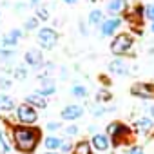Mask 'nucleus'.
<instances>
[{"mask_svg":"<svg viewBox=\"0 0 154 154\" xmlns=\"http://www.w3.org/2000/svg\"><path fill=\"white\" fill-rule=\"evenodd\" d=\"M8 132L11 136L13 147L22 154H33L42 141V129L36 125H22L8 122Z\"/></svg>","mask_w":154,"mask_h":154,"instance_id":"obj_1","label":"nucleus"},{"mask_svg":"<svg viewBox=\"0 0 154 154\" xmlns=\"http://www.w3.org/2000/svg\"><path fill=\"white\" fill-rule=\"evenodd\" d=\"M105 134L111 140V147H122V145H132L134 141V129H131L123 122H111L105 125Z\"/></svg>","mask_w":154,"mask_h":154,"instance_id":"obj_2","label":"nucleus"},{"mask_svg":"<svg viewBox=\"0 0 154 154\" xmlns=\"http://www.w3.org/2000/svg\"><path fill=\"white\" fill-rule=\"evenodd\" d=\"M132 45H134V36L131 33H118L112 36L109 49L114 56H125L131 53Z\"/></svg>","mask_w":154,"mask_h":154,"instance_id":"obj_3","label":"nucleus"},{"mask_svg":"<svg viewBox=\"0 0 154 154\" xmlns=\"http://www.w3.org/2000/svg\"><path fill=\"white\" fill-rule=\"evenodd\" d=\"M60 40V35L54 27H40L38 29V35H36V42H38V47L42 51H51Z\"/></svg>","mask_w":154,"mask_h":154,"instance_id":"obj_4","label":"nucleus"},{"mask_svg":"<svg viewBox=\"0 0 154 154\" xmlns=\"http://www.w3.org/2000/svg\"><path fill=\"white\" fill-rule=\"evenodd\" d=\"M15 118H17V123H22V125H36V122H38V111L35 107H31L29 103L22 102L15 109Z\"/></svg>","mask_w":154,"mask_h":154,"instance_id":"obj_5","label":"nucleus"},{"mask_svg":"<svg viewBox=\"0 0 154 154\" xmlns=\"http://www.w3.org/2000/svg\"><path fill=\"white\" fill-rule=\"evenodd\" d=\"M131 94L140 100H154V82H134L131 85Z\"/></svg>","mask_w":154,"mask_h":154,"instance_id":"obj_6","label":"nucleus"},{"mask_svg":"<svg viewBox=\"0 0 154 154\" xmlns=\"http://www.w3.org/2000/svg\"><path fill=\"white\" fill-rule=\"evenodd\" d=\"M84 114H85V109L82 105H78V103H69L60 112V116H62L63 122H76V120H80Z\"/></svg>","mask_w":154,"mask_h":154,"instance_id":"obj_7","label":"nucleus"},{"mask_svg":"<svg viewBox=\"0 0 154 154\" xmlns=\"http://www.w3.org/2000/svg\"><path fill=\"white\" fill-rule=\"evenodd\" d=\"M122 22H123V20H122L120 17H109V18H105V20L100 24V35L105 36V38L114 36V33L120 29Z\"/></svg>","mask_w":154,"mask_h":154,"instance_id":"obj_8","label":"nucleus"},{"mask_svg":"<svg viewBox=\"0 0 154 154\" xmlns=\"http://www.w3.org/2000/svg\"><path fill=\"white\" fill-rule=\"evenodd\" d=\"M24 63L29 65V67H36V69H38V67L44 63V53H42V49H40V47H31V49H27L26 54H24Z\"/></svg>","mask_w":154,"mask_h":154,"instance_id":"obj_9","label":"nucleus"},{"mask_svg":"<svg viewBox=\"0 0 154 154\" xmlns=\"http://www.w3.org/2000/svg\"><path fill=\"white\" fill-rule=\"evenodd\" d=\"M152 131H154V120H152L150 116H143V118H138V120L134 122V132H136V134L149 136Z\"/></svg>","mask_w":154,"mask_h":154,"instance_id":"obj_10","label":"nucleus"},{"mask_svg":"<svg viewBox=\"0 0 154 154\" xmlns=\"http://www.w3.org/2000/svg\"><path fill=\"white\" fill-rule=\"evenodd\" d=\"M91 145H93V150L105 154V152H107V149L111 147V140H109V136H107V134L96 132V134H93V138H91Z\"/></svg>","mask_w":154,"mask_h":154,"instance_id":"obj_11","label":"nucleus"},{"mask_svg":"<svg viewBox=\"0 0 154 154\" xmlns=\"http://www.w3.org/2000/svg\"><path fill=\"white\" fill-rule=\"evenodd\" d=\"M109 72L111 74H118V76H123V74H129V63L123 60V58H114L109 62L107 65Z\"/></svg>","mask_w":154,"mask_h":154,"instance_id":"obj_12","label":"nucleus"},{"mask_svg":"<svg viewBox=\"0 0 154 154\" xmlns=\"http://www.w3.org/2000/svg\"><path fill=\"white\" fill-rule=\"evenodd\" d=\"M105 9L111 17H118V15H122L129 9V4H127V0H109Z\"/></svg>","mask_w":154,"mask_h":154,"instance_id":"obj_13","label":"nucleus"},{"mask_svg":"<svg viewBox=\"0 0 154 154\" xmlns=\"http://www.w3.org/2000/svg\"><path fill=\"white\" fill-rule=\"evenodd\" d=\"M24 102H26V103H29L31 107H35L36 111H42V109H45V107H47V98H45V96H42V94H38L36 91H35V93H31V94H27Z\"/></svg>","mask_w":154,"mask_h":154,"instance_id":"obj_14","label":"nucleus"},{"mask_svg":"<svg viewBox=\"0 0 154 154\" xmlns=\"http://www.w3.org/2000/svg\"><path fill=\"white\" fill-rule=\"evenodd\" d=\"M62 143H63V140H62L60 136H56V134H49L47 138H44V147H45V150L58 152L60 147H62Z\"/></svg>","mask_w":154,"mask_h":154,"instance_id":"obj_15","label":"nucleus"},{"mask_svg":"<svg viewBox=\"0 0 154 154\" xmlns=\"http://www.w3.org/2000/svg\"><path fill=\"white\" fill-rule=\"evenodd\" d=\"M36 93L38 94H42V96H53L54 93H56V84H54V80L53 78H47V80H44L42 82V85L36 89Z\"/></svg>","mask_w":154,"mask_h":154,"instance_id":"obj_16","label":"nucleus"},{"mask_svg":"<svg viewBox=\"0 0 154 154\" xmlns=\"http://www.w3.org/2000/svg\"><path fill=\"white\" fill-rule=\"evenodd\" d=\"M71 154H93V145L89 140H80V141H76Z\"/></svg>","mask_w":154,"mask_h":154,"instance_id":"obj_17","label":"nucleus"},{"mask_svg":"<svg viewBox=\"0 0 154 154\" xmlns=\"http://www.w3.org/2000/svg\"><path fill=\"white\" fill-rule=\"evenodd\" d=\"M17 109V103L11 96L4 94V93H0V112H11Z\"/></svg>","mask_w":154,"mask_h":154,"instance_id":"obj_18","label":"nucleus"},{"mask_svg":"<svg viewBox=\"0 0 154 154\" xmlns=\"http://www.w3.org/2000/svg\"><path fill=\"white\" fill-rule=\"evenodd\" d=\"M94 102L96 103H109V102H112V93L109 91V89H105V87H102V89H98L96 91V96H94Z\"/></svg>","mask_w":154,"mask_h":154,"instance_id":"obj_19","label":"nucleus"},{"mask_svg":"<svg viewBox=\"0 0 154 154\" xmlns=\"http://www.w3.org/2000/svg\"><path fill=\"white\" fill-rule=\"evenodd\" d=\"M109 111H114V107H107V105H103V103H96V102L91 105V112H93L94 118H102V116L107 114Z\"/></svg>","mask_w":154,"mask_h":154,"instance_id":"obj_20","label":"nucleus"},{"mask_svg":"<svg viewBox=\"0 0 154 154\" xmlns=\"http://www.w3.org/2000/svg\"><path fill=\"white\" fill-rule=\"evenodd\" d=\"M17 45H18V40L13 38L9 33H6V35L0 36V47H4V49H15Z\"/></svg>","mask_w":154,"mask_h":154,"instance_id":"obj_21","label":"nucleus"},{"mask_svg":"<svg viewBox=\"0 0 154 154\" xmlns=\"http://www.w3.org/2000/svg\"><path fill=\"white\" fill-rule=\"evenodd\" d=\"M103 20H105V17H103V11L102 9H93L89 13V17H87V22L91 26H100Z\"/></svg>","mask_w":154,"mask_h":154,"instance_id":"obj_22","label":"nucleus"},{"mask_svg":"<svg viewBox=\"0 0 154 154\" xmlns=\"http://www.w3.org/2000/svg\"><path fill=\"white\" fill-rule=\"evenodd\" d=\"M71 94L74 96V98H87L89 96V89L85 87V85H82V84H74L72 87H71Z\"/></svg>","mask_w":154,"mask_h":154,"instance_id":"obj_23","label":"nucleus"},{"mask_svg":"<svg viewBox=\"0 0 154 154\" xmlns=\"http://www.w3.org/2000/svg\"><path fill=\"white\" fill-rule=\"evenodd\" d=\"M35 29H40V20L33 15V17L26 18V22H24V31H35Z\"/></svg>","mask_w":154,"mask_h":154,"instance_id":"obj_24","label":"nucleus"},{"mask_svg":"<svg viewBox=\"0 0 154 154\" xmlns=\"http://www.w3.org/2000/svg\"><path fill=\"white\" fill-rule=\"evenodd\" d=\"M27 67L26 65H17L15 69H13V76H15V78L17 80H26L27 78Z\"/></svg>","mask_w":154,"mask_h":154,"instance_id":"obj_25","label":"nucleus"},{"mask_svg":"<svg viewBox=\"0 0 154 154\" xmlns=\"http://www.w3.org/2000/svg\"><path fill=\"white\" fill-rule=\"evenodd\" d=\"M35 17H36L40 22H45V20H49V9H47L45 6H38L36 11H35Z\"/></svg>","mask_w":154,"mask_h":154,"instance_id":"obj_26","label":"nucleus"},{"mask_svg":"<svg viewBox=\"0 0 154 154\" xmlns=\"http://www.w3.org/2000/svg\"><path fill=\"white\" fill-rule=\"evenodd\" d=\"M15 56V49H4L0 47V62H9Z\"/></svg>","mask_w":154,"mask_h":154,"instance_id":"obj_27","label":"nucleus"},{"mask_svg":"<svg viewBox=\"0 0 154 154\" xmlns=\"http://www.w3.org/2000/svg\"><path fill=\"white\" fill-rule=\"evenodd\" d=\"M60 129H62V123H60V122H47V123H45V131L51 132V134H54V132L60 131Z\"/></svg>","mask_w":154,"mask_h":154,"instance_id":"obj_28","label":"nucleus"},{"mask_svg":"<svg viewBox=\"0 0 154 154\" xmlns=\"http://www.w3.org/2000/svg\"><path fill=\"white\" fill-rule=\"evenodd\" d=\"M143 15H145V18H147V20L154 22V4H147V6H145V11H143Z\"/></svg>","mask_w":154,"mask_h":154,"instance_id":"obj_29","label":"nucleus"},{"mask_svg":"<svg viewBox=\"0 0 154 154\" xmlns=\"http://www.w3.org/2000/svg\"><path fill=\"white\" fill-rule=\"evenodd\" d=\"M78 131H80V129H78V125H74V123H72V125H67V127L63 129V132H65V136H67V138L76 136V134H78Z\"/></svg>","mask_w":154,"mask_h":154,"instance_id":"obj_30","label":"nucleus"},{"mask_svg":"<svg viewBox=\"0 0 154 154\" xmlns=\"http://www.w3.org/2000/svg\"><path fill=\"white\" fill-rule=\"evenodd\" d=\"M9 87H11V78H9V76H0V89L6 91Z\"/></svg>","mask_w":154,"mask_h":154,"instance_id":"obj_31","label":"nucleus"},{"mask_svg":"<svg viewBox=\"0 0 154 154\" xmlns=\"http://www.w3.org/2000/svg\"><path fill=\"white\" fill-rule=\"evenodd\" d=\"M72 147H74V143H71V141H63L62 147H60V152H62V154H71Z\"/></svg>","mask_w":154,"mask_h":154,"instance_id":"obj_32","label":"nucleus"},{"mask_svg":"<svg viewBox=\"0 0 154 154\" xmlns=\"http://www.w3.org/2000/svg\"><path fill=\"white\" fill-rule=\"evenodd\" d=\"M9 35H11L13 38H17V40H20V38L24 36V29H18V27H15V29H9Z\"/></svg>","mask_w":154,"mask_h":154,"instance_id":"obj_33","label":"nucleus"},{"mask_svg":"<svg viewBox=\"0 0 154 154\" xmlns=\"http://www.w3.org/2000/svg\"><path fill=\"white\" fill-rule=\"evenodd\" d=\"M127 154H145V150H143V147L141 145H132L131 149H129V152Z\"/></svg>","mask_w":154,"mask_h":154,"instance_id":"obj_34","label":"nucleus"},{"mask_svg":"<svg viewBox=\"0 0 154 154\" xmlns=\"http://www.w3.org/2000/svg\"><path fill=\"white\" fill-rule=\"evenodd\" d=\"M27 6H29V4L17 2V4H15V11H17V13H22V11H26V9H27Z\"/></svg>","mask_w":154,"mask_h":154,"instance_id":"obj_35","label":"nucleus"},{"mask_svg":"<svg viewBox=\"0 0 154 154\" xmlns=\"http://www.w3.org/2000/svg\"><path fill=\"white\" fill-rule=\"evenodd\" d=\"M40 2H42V0H29V6H31V8H35V9H36V8H38V6H40Z\"/></svg>","mask_w":154,"mask_h":154,"instance_id":"obj_36","label":"nucleus"},{"mask_svg":"<svg viewBox=\"0 0 154 154\" xmlns=\"http://www.w3.org/2000/svg\"><path fill=\"white\" fill-rule=\"evenodd\" d=\"M80 33H82L84 36L87 35V29H85V24H82V22H80Z\"/></svg>","mask_w":154,"mask_h":154,"instance_id":"obj_37","label":"nucleus"},{"mask_svg":"<svg viewBox=\"0 0 154 154\" xmlns=\"http://www.w3.org/2000/svg\"><path fill=\"white\" fill-rule=\"evenodd\" d=\"M63 2H65L67 6H74L76 2H78V0H63Z\"/></svg>","mask_w":154,"mask_h":154,"instance_id":"obj_38","label":"nucleus"},{"mask_svg":"<svg viewBox=\"0 0 154 154\" xmlns=\"http://www.w3.org/2000/svg\"><path fill=\"white\" fill-rule=\"evenodd\" d=\"M89 132H91V134H96V129H94V125H89Z\"/></svg>","mask_w":154,"mask_h":154,"instance_id":"obj_39","label":"nucleus"},{"mask_svg":"<svg viewBox=\"0 0 154 154\" xmlns=\"http://www.w3.org/2000/svg\"><path fill=\"white\" fill-rule=\"evenodd\" d=\"M149 114H150V116H154V103L149 107Z\"/></svg>","mask_w":154,"mask_h":154,"instance_id":"obj_40","label":"nucleus"},{"mask_svg":"<svg viewBox=\"0 0 154 154\" xmlns=\"http://www.w3.org/2000/svg\"><path fill=\"white\" fill-rule=\"evenodd\" d=\"M45 154H60V152H53V150H45Z\"/></svg>","mask_w":154,"mask_h":154,"instance_id":"obj_41","label":"nucleus"},{"mask_svg":"<svg viewBox=\"0 0 154 154\" xmlns=\"http://www.w3.org/2000/svg\"><path fill=\"white\" fill-rule=\"evenodd\" d=\"M150 31H152V33H154V22H152V24H150Z\"/></svg>","mask_w":154,"mask_h":154,"instance_id":"obj_42","label":"nucleus"}]
</instances>
